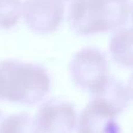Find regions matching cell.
Listing matches in <instances>:
<instances>
[{"instance_id": "6da1fadb", "label": "cell", "mask_w": 133, "mask_h": 133, "mask_svg": "<svg viewBox=\"0 0 133 133\" xmlns=\"http://www.w3.org/2000/svg\"><path fill=\"white\" fill-rule=\"evenodd\" d=\"M51 91V77L39 64L6 59L0 61V99L19 105L40 103Z\"/></svg>"}, {"instance_id": "7a4b0ae2", "label": "cell", "mask_w": 133, "mask_h": 133, "mask_svg": "<svg viewBox=\"0 0 133 133\" xmlns=\"http://www.w3.org/2000/svg\"><path fill=\"white\" fill-rule=\"evenodd\" d=\"M130 15V0H72L67 23L75 34L93 35L124 27Z\"/></svg>"}, {"instance_id": "3957f363", "label": "cell", "mask_w": 133, "mask_h": 133, "mask_svg": "<svg viewBox=\"0 0 133 133\" xmlns=\"http://www.w3.org/2000/svg\"><path fill=\"white\" fill-rule=\"evenodd\" d=\"M68 68L73 84L90 93L103 85L110 77L106 55L99 48L91 46L75 53Z\"/></svg>"}, {"instance_id": "277c9868", "label": "cell", "mask_w": 133, "mask_h": 133, "mask_svg": "<svg viewBox=\"0 0 133 133\" xmlns=\"http://www.w3.org/2000/svg\"><path fill=\"white\" fill-rule=\"evenodd\" d=\"M34 120L40 133H73L78 114L72 103L53 98L39 106Z\"/></svg>"}, {"instance_id": "5b68a950", "label": "cell", "mask_w": 133, "mask_h": 133, "mask_svg": "<svg viewBox=\"0 0 133 133\" xmlns=\"http://www.w3.org/2000/svg\"><path fill=\"white\" fill-rule=\"evenodd\" d=\"M64 17V0H25L24 3V21L38 34H50L57 31Z\"/></svg>"}, {"instance_id": "8992f818", "label": "cell", "mask_w": 133, "mask_h": 133, "mask_svg": "<svg viewBox=\"0 0 133 133\" xmlns=\"http://www.w3.org/2000/svg\"><path fill=\"white\" fill-rule=\"evenodd\" d=\"M130 99L127 86L117 78L108 77L103 85L91 92L90 104L117 118L127 108Z\"/></svg>"}, {"instance_id": "52a82bcc", "label": "cell", "mask_w": 133, "mask_h": 133, "mask_svg": "<svg viewBox=\"0 0 133 133\" xmlns=\"http://www.w3.org/2000/svg\"><path fill=\"white\" fill-rule=\"evenodd\" d=\"M111 58L117 65L133 68V26L114 31L108 44Z\"/></svg>"}, {"instance_id": "ba28073f", "label": "cell", "mask_w": 133, "mask_h": 133, "mask_svg": "<svg viewBox=\"0 0 133 133\" xmlns=\"http://www.w3.org/2000/svg\"><path fill=\"white\" fill-rule=\"evenodd\" d=\"M113 119L116 117L88 103L78 117L77 133H106Z\"/></svg>"}, {"instance_id": "9c48e42d", "label": "cell", "mask_w": 133, "mask_h": 133, "mask_svg": "<svg viewBox=\"0 0 133 133\" xmlns=\"http://www.w3.org/2000/svg\"><path fill=\"white\" fill-rule=\"evenodd\" d=\"M0 133H40L27 112L6 114L0 110Z\"/></svg>"}, {"instance_id": "30bf717a", "label": "cell", "mask_w": 133, "mask_h": 133, "mask_svg": "<svg viewBox=\"0 0 133 133\" xmlns=\"http://www.w3.org/2000/svg\"><path fill=\"white\" fill-rule=\"evenodd\" d=\"M21 0H0V30L13 28L23 17Z\"/></svg>"}, {"instance_id": "8fae6325", "label": "cell", "mask_w": 133, "mask_h": 133, "mask_svg": "<svg viewBox=\"0 0 133 133\" xmlns=\"http://www.w3.org/2000/svg\"><path fill=\"white\" fill-rule=\"evenodd\" d=\"M127 91H128V94H130V98L133 100V73L130 75V79H128Z\"/></svg>"}, {"instance_id": "7c38bea8", "label": "cell", "mask_w": 133, "mask_h": 133, "mask_svg": "<svg viewBox=\"0 0 133 133\" xmlns=\"http://www.w3.org/2000/svg\"><path fill=\"white\" fill-rule=\"evenodd\" d=\"M131 20H132V24H133V4L131 5Z\"/></svg>"}]
</instances>
